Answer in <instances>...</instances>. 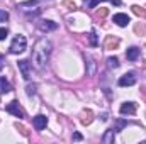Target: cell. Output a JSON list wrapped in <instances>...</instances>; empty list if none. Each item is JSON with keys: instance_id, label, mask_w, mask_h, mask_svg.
Masks as SVG:
<instances>
[{"instance_id": "cell-1", "label": "cell", "mask_w": 146, "mask_h": 144, "mask_svg": "<svg viewBox=\"0 0 146 144\" xmlns=\"http://www.w3.org/2000/svg\"><path fill=\"white\" fill-rule=\"evenodd\" d=\"M49 54H51V42L48 39H39L33 49V63L37 70H42L49 59Z\"/></svg>"}, {"instance_id": "cell-2", "label": "cell", "mask_w": 146, "mask_h": 144, "mask_svg": "<svg viewBox=\"0 0 146 144\" xmlns=\"http://www.w3.org/2000/svg\"><path fill=\"white\" fill-rule=\"evenodd\" d=\"M26 46H27V39H26V36L17 34V36L12 39V44H10V53H12V54L24 53V51H26Z\"/></svg>"}, {"instance_id": "cell-3", "label": "cell", "mask_w": 146, "mask_h": 144, "mask_svg": "<svg viewBox=\"0 0 146 144\" xmlns=\"http://www.w3.org/2000/svg\"><path fill=\"white\" fill-rule=\"evenodd\" d=\"M5 110H7L9 114H12V115L19 117V119H22V117H24V110H22V107L19 105V102H17V100H12V102L5 107Z\"/></svg>"}, {"instance_id": "cell-4", "label": "cell", "mask_w": 146, "mask_h": 144, "mask_svg": "<svg viewBox=\"0 0 146 144\" xmlns=\"http://www.w3.org/2000/svg\"><path fill=\"white\" fill-rule=\"evenodd\" d=\"M119 87H131V85H134L136 83V76H134V73H127V75H122L121 78H119Z\"/></svg>"}, {"instance_id": "cell-5", "label": "cell", "mask_w": 146, "mask_h": 144, "mask_svg": "<svg viewBox=\"0 0 146 144\" xmlns=\"http://www.w3.org/2000/svg\"><path fill=\"white\" fill-rule=\"evenodd\" d=\"M17 66H19L21 73H22V78H24V80H29V78H31V65H29V61L21 59V61L17 63Z\"/></svg>"}, {"instance_id": "cell-6", "label": "cell", "mask_w": 146, "mask_h": 144, "mask_svg": "<svg viewBox=\"0 0 146 144\" xmlns=\"http://www.w3.org/2000/svg\"><path fill=\"white\" fill-rule=\"evenodd\" d=\"M112 22L117 24L119 27H126V26L129 24V15H127V14H115V15L112 17Z\"/></svg>"}, {"instance_id": "cell-7", "label": "cell", "mask_w": 146, "mask_h": 144, "mask_svg": "<svg viewBox=\"0 0 146 144\" xmlns=\"http://www.w3.org/2000/svg\"><path fill=\"white\" fill-rule=\"evenodd\" d=\"M136 112V104L134 102H126L121 105V114L122 115H133Z\"/></svg>"}, {"instance_id": "cell-8", "label": "cell", "mask_w": 146, "mask_h": 144, "mask_svg": "<svg viewBox=\"0 0 146 144\" xmlns=\"http://www.w3.org/2000/svg\"><path fill=\"white\" fill-rule=\"evenodd\" d=\"M33 122H34L36 131H42V129L46 127V124H48V117L39 114V115H36V117H34V120H33Z\"/></svg>"}, {"instance_id": "cell-9", "label": "cell", "mask_w": 146, "mask_h": 144, "mask_svg": "<svg viewBox=\"0 0 146 144\" xmlns=\"http://www.w3.org/2000/svg\"><path fill=\"white\" fill-rule=\"evenodd\" d=\"M56 27H58V24L53 22V20H41L39 22V29L41 31H54Z\"/></svg>"}, {"instance_id": "cell-10", "label": "cell", "mask_w": 146, "mask_h": 144, "mask_svg": "<svg viewBox=\"0 0 146 144\" xmlns=\"http://www.w3.org/2000/svg\"><path fill=\"white\" fill-rule=\"evenodd\" d=\"M139 53H141V51H139L138 48H129V49L126 51V58H127L129 61H136V59L139 58Z\"/></svg>"}, {"instance_id": "cell-11", "label": "cell", "mask_w": 146, "mask_h": 144, "mask_svg": "<svg viewBox=\"0 0 146 144\" xmlns=\"http://www.w3.org/2000/svg\"><path fill=\"white\" fill-rule=\"evenodd\" d=\"M92 120H94V114H92L90 110H85V112L82 114V119H80V122H82L83 126H88Z\"/></svg>"}, {"instance_id": "cell-12", "label": "cell", "mask_w": 146, "mask_h": 144, "mask_svg": "<svg viewBox=\"0 0 146 144\" xmlns=\"http://www.w3.org/2000/svg\"><path fill=\"white\" fill-rule=\"evenodd\" d=\"M117 46H119V39H117V37L109 36L106 39V49H114V48H117Z\"/></svg>"}, {"instance_id": "cell-13", "label": "cell", "mask_w": 146, "mask_h": 144, "mask_svg": "<svg viewBox=\"0 0 146 144\" xmlns=\"http://www.w3.org/2000/svg\"><path fill=\"white\" fill-rule=\"evenodd\" d=\"M12 90V87H10V83L3 78V76H0V92L2 93H9Z\"/></svg>"}, {"instance_id": "cell-14", "label": "cell", "mask_w": 146, "mask_h": 144, "mask_svg": "<svg viewBox=\"0 0 146 144\" xmlns=\"http://www.w3.org/2000/svg\"><path fill=\"white\" fill-rule=\"evenodd\" d=\"M102 141L106 144H110L114 143V129H110V131H107L106 134H104V137H102Z\"/></svg>"}, {"instance_id": "cell-15", "label": "cell", "mask_w": 146, "mask_h": 144, "mask_svg": "<svg viewBox=\"0 0 146 144\" xmlns=\"http://www.w3.org/2000/svg\"><path fill=\"white\" fill-rule=\"evenodd\" d=\"M133 12H134L138 17H143V19H146V10H145V9H141L139 5H133Z\"/></svg>"}, {"instance_id": "cell-16", "label": "cell", "mask_w": 146, "mask_h": 144, "mask_svg": "<svg viewBox=\"0 0 146 144\" xmlns=\"http://www.w3.org/2000/svg\"><path fill=\"white\" fill-rule=\"evenodd\" d=\"M107 65H109V68H114V70H115V68L119 66V61H117V58L114 56V58H109V59H107Z\"/></svg>"}, {"instance_id": "cell-17", "label": "cell", "mask_w": 146, "mask_h": 144, "mask_svg": "<svg viewBox=\"0 0 146 144\" xmlns=\"http://www.w3.org/2000/svg\"><path fill=\"white\" fill-rule=\"evenodd\" d=\"M107 14H109V10H107V9H99L95 15H97V17H100V19H104V17H106Z\"/></svg>"}, {"instance_id": "cell-18", "label": "cell", "mask_w": 146, "mask_h": 144, "mask_svg": "<svg viewBox=\"0 0 146 144\" xmlns=\"http://www.w3.org/2000/svg\"><path fill=\"white\" fill-rule=\"evenodd\" d=\"M27 95L29 97H33V95H36V85H27Z\"/></svg>"}, {"instance_id": "cell-19", "label": "cell", "mask_w": 146, "mask_h": 144, "mask_svg": "<svg viewBox=\"0 0 146 144\" xmlns=\"http://www.w3.org/2000/svg\"><path fill=\"white\" fill-rule=\"evenodd\" d=\"M7 20H9V12L0 10V22H7Z\"/></svg>"}, {"instance_id": "cell-20", "label": "cell", "mask_w": 146, "mask_h": 144, "mask_svg": "<svg viewBox=\"0 0 146 144\" xmlns=\"http://www.w3.org/2000/svg\"><path fill=\"white\" fill-rule=\"evenodd\" d=\"M90 46H97V36H95V32H90Z\"/></svg>"}, {"instance_id": "cell-21", "label": "cell", "mask_w": 146, "mask_h": 144, "mask_svg": "<svg viewBox=\"0 0 146 144\" xmlns=\"http://www.w3.org/2000/svg\"><path fill=\"white\" fill-rule=\"evenodd\" d=\"M7 34H9V31H7L5 27H2V29H0V41H3V39L7 37Z\"/></svg>"}, {"instance_id": "cell-22", "label": "cell", "mask_w": 146, "mask_h": 144, "mask_svg": "<svg viewBox=\"0 0 146 144\" xmlns=\"http://www.w3.org/2000/svg\"><path fill=\"white\" fill-rule=\"evenodd\" d=\"M122 127H126V122H124V120H117V127H115L114 131H121Z\"/></svg>"}, {"instance_id": "cell-23", "label": "cell", "mask_w": 146, "mask_h": 144, "mask_svg": "<svg viewBox=\"0 0 146 144\" xmlns=\"http://www.w3.org/2000/svg\"><path fill=\"white\" fill-rule=\"evenodd\" d=\"M17 129H19V131H21L24 136H29V132H27V129H26L24 126H19V124H17Z\"/></svg>"}, {"instance_id": "cell-24", "label": "cell", "mask_w": 146, "mask_h": 144, "mask_svg": "<svg viewBox=\"0 0 146 144\" xmlns=\"http://www.w3.org/2000/svg\"><path fill=\"white\" fill-rule=\"evenodd\" d=\"M63 5H66V7H70V9H75V3H73L72 0H65V2H63Z\"/></svg>"}, {"instance_id": "cell-25", "label": "cell", "mask_w": 146, "mask_h": 144, "mask_svg": "<svg viewBox=\"0 0 146 144\" xmlns=\"http://www.w3.org/2000/svg\"><path fill=\"white\" fill-rule=\"evenodd\" d=\"M24 7H31V5H36V0H29V2H22Z\"/></svg>"}, {"instance_id": "cell-26", "label": "cell", "mask_w": 146, "mask_h": 144, "mask_svg": "<svg viewBox=\"0 0 146 144\" xmlns=\"http://www.w3.org/2000/svg\"><path fill=\"white\" fill-rule=\"evenodd\" d=\"M99 2H106V0H92V2H90V7L94 9V7H95V5H97Z\"/></svg>"}, {"instance_id": "cell-27", "label": "cell", "mask_w": 146, "mask_h": 144, "mask_svg": "<svg viewBox=\"0 0 146 144\" xmlns=\"http://www.w3.org/2000/svg\"><path fill=\"white\" fill-rule=\"evenodd\" d=\"M73 139H75V141H80V139H82V134L75 132V134H73Z\"/></svg>"}, {"instance_id": "cell-28", "label": "cell", "mask_w": 146, "mask_h": 144, "mask_svg": "<svg viewBox=\"0 0 146 144\" xmlns=\"http://www.w3.org/2000/svg\"><path fill=\"white\" fill-rule=\"evenodd\" d=\"M112 3H115V5H121V0H112Z\"/></svg>"}, {"instance_id": "cell-29", "label": "cell", "mask_w": 146, "mask_h": 144, "mask_svg": "<svg viewBox=\"0 0 146 144\" xmlns=\"http://www.w3.org/2000/svg\"><path fill=\"white\" fill-rule=\"evenodd\" d=\"M0 68H3V58L0 56Z\"/></svg>"}, {"instance_id": "cell-30", "label": "cell", "mask_w": 146, "mask_h": 144, "mask_svg": "<svg viewBox=\"0 0 146 144\" xmlns=\"http://www.w3.org/2000/svg\"><path fill=\"white\" fill-rule=\"evenodd\" d=\"M143 66H145V68H146V61H145V63H143Z\"/></svg>"}]
</instances>
